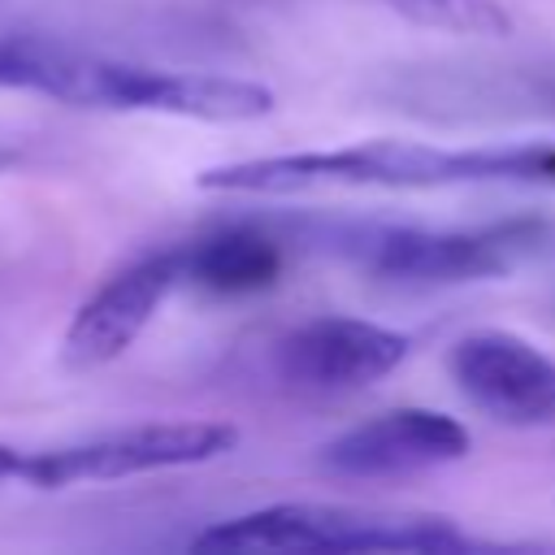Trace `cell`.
Segmentation results:
<instances>
[{
  "instance_id": "6da1fadb",
  "label": "cell",
  "mask_w": 555,
  "mask_h": 555,
  "mask_svg": "<svg viewBox=\"0 0 555 555\" xmlns=\"http://www.w3.org/2000/svg\"><path fill=\"white\" fill-rule=\"evenodd\" d=\"M221 195H308V191H442V186H546L555 191V143L438 147L369 139L330 152H278L195 173Z\"/></svg>"
},
{
  "instance_id": "8992f818",
  "label": "cell",
  "mask_w": 555,
  "mask_h": 555,
  "mask_svg": "<svg viewBox=\"0 0 555 555\" xmlns=\"http://www.w3.org/2000/svg\"><path fill=\"white\" fill-rule=\"evenodd\" d=\"M412 351V338L364 321V317H308L295 330H286L273 351L269 364L282 382L299 386V390H317V395H347V390H364L382 377H390Z\"/></svg>"
},
{
  "instance_id": "52a82bcc",
  "label": "cell",
  "mask_w": 555,
  "mask_h": 555,
  "mask_svg": "<svg viewBox=\"0 0 555 555\" xmlns=\"http://www.w3.org/2000/svg\"><path fill=\"white\" fill-rule=\"evenodd\" d=\"M447 377L499 425L533 429L555 421V360L512 330H473L455 338L447 351Z\"/></svg>"
},
{
  "instance_id": "277c9868",
  "label": "cell",
  "mask_w": 555,
  "mask_h": 555,
  "mask_svg": "<svg viewBox=\"0 0 555 555\" xmlns=\"http://www.w3.org/2000/svg\"><path fill=\"white\" fill-rule=\"evenodd\" d=\"M321 238L377 282L399 286H455L512 273L529 251L542 247L546 225L503 221L477 230H425V225H377L343 221L325 225Z\"/></svg>"
},
{
  "instance_id": "9c48e42d",
  "label": "cell",
  "mask_w": 555,
  "mask_h": 555,
  "mask_svg": "<svg viewBox=\"0 0 555 555\" xmlns=\"http://www.w3.org/2000/svg\"><path fill=\"white\" fill-rule=\"evenodd\" d=\"M173 286H182L178 247H160V251H147V256L121 264L113 278H104L78 304V312L61 338V360L78 373L113 364L152 325V317L160 312V304L169 299Z\"/></svg>"
},
{
  "instance_id": "ba28073f",
  "label": "cell",
  "mask_w": 555,
  "mask_h": 555,
  "mask_svg": "<svg viewBox=\"0 0 555 555\" xmlns=\"http://www.w3.org/2000/svg\"><path fill=\"white\" fill-rule=\"evenodd\" d=\"M473 451L464 421L438 408H390L377 412L321 447V468L347 481H399Z\"/></svg>"
},
{
  "instance_id": "3957f363",
  "label": "cell",
  "mask_w": 555,
  "mask_h": 555,
  "mask_svg": "<svg viewBox=\"0 0 555 555\" xmlns=\"http://www.w3.org/2000/svg\"><path fill=\"white\" fill-rule=\"evenodd\" d=\"M195 551H473L481 546L451 516L360 503H269L212 520L191 538Z\"/></svg>"
},
{
  "instance_id": "5b68a950",
  "label": "cell",
  "mask_w": 555,
  "mask_h": 555,
  "mask_svg": "<svg viewBox=\"0 0 555 555\" xmlns=\"http://www.w3.org/2000/svg\"><path fill=\"white\" fill-rule=\"evenodd\" d=\"M234 447H238V429L225 421H147V425H126V429L61 442V447H39V451L17 447L13 481H26L35 490L104 486V481H126L143 473L208 464L230 455Z\"/></svg>"
},
{
  "instance_id": "7a4b0ae2",
  "label": "cell",
  "mask_w": 555,
  "mask_h": 555,
  "mask_svg": "<svg viewBox=\"0 0 555 555\" xmlns=\"http://www.w3.org/2000/svg\"><path fill=\"white\" fill-rule=\"evenodd\" d=\"M0 91H30L74 108L191 121H260L273 113V91L251 78L113 61L39 39H0Z\"/></svg>"
},
{
  "instance_id": "8fae6325",
  "label": "cell",
  "mask_w": 555,
  "mask_h": 555,
  "mask_svg": "<svg viewBox=\"0 0 555 555\" xmlns=\"http://www.w3.org/2000/svg\"><path fill=\"white\" fill-rule=\"evenodd\" d=\"M390 13L425 26V30H451V35H477V39H503L512 35V13L499 0H377Z\"/></svg>"
},
{
  "instance_id": "4fadbf2b",
  "label": "cell",
  "mask_w": 555,
  "mask_h": 555,
  "mask_svg": "<svg viewBox=\"0 0 555 555\" xmlns=\"http://www.w3.org/2000/svg\"><path fill=\"white\" fill-rule=\"evenodd\" d=\"M13 160V152H0V165H9Z\"/></svg>"
},
{
  "instance_id": "7c38bea8",
  "label": "cell",
  "mask_w": 555,
  "mask_h": 555,
  "mask_svg": "<svg viewBox=\"0 0 555 555\" xmlns=\"http://www.w3.org/2000/svg\"><path fill=\"white\" fill-rule=\"evenodd\" d=\"M13 464H17V447L0 442V486H4V481H13Z\"/></svg>"
},
{
  "instance_id": "30bf717a",
  "label": "cell",
  "mask_w": 555,
  "mask_h": 555,
  "mask_svg": "<svg viewBox=\"0 0 555 555\" xmlns=\"http://www.w3.org/2000/svg\"><path fill=\"white\" fill-rule=\"evenodd\" d=\"M282 238L260 225H217L178 243L182 282L208 295H251L278 282L282 273Z\"/></svg>"
}]
</instances>
